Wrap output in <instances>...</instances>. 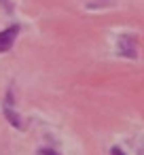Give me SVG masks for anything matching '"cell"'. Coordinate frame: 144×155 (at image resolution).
<instances>
[{"label": "cell", "mask_w": 144, "mask_h": 155, "mask_svg": "<svg viewBox=\"0 0 144 155\" xmlns=\"http://www.w3.org/2000/svg\"><path fill=\"white\" fill-rule=\"evenodd\" d=\"M36 155H59L55 149H51V147H43V149H38V153Z\"/></svg>", "instance_id": "obj_4"}, {"label": "cell", "mask_w": 144, "mask_h": 155, "mask_svg": "<svg viewBox=\"0 0 144 155\" xmlns=\"http://www.w3.org/2000/svg\"><path fill=\"white\" fill-rule=\"evenodd\" d=\"M0 5L5 7V11H7V13H13V5L9 2V0H0Z\"/></svg>", "instance_id": "obj_5"}, {"label": "cell", "mask_w": 144, "mask_h": 155, "mask_svg": "<svg viewBox=\"0 0 144 155\" xmlns=\"http://www.w3.org/2000/svg\"><path fill=\"white\" fill-rule=\"evenodd\" d=\"M110 155H125V153H123V149H119V147H112V149H110Z\"/></svg>", "instance_id": "obj_6"}, {"label": "cell", "mask_w": 144, "mask_h": 155, "mask_svg": "<svg viewBox=\"0 0 144 155\" xmlns=\"http://www.w3.org/2000/svg\"><path fill=\"white\" fill-rule=\"evenodd\" d=\"M17 34H19V26H11V28H7V30L0 32V53H7L13 47Z\"/></svg>", "instance_id": "obj_1"}, {"label": "cell", "mask_w": 144, "mask_h": 155, "mask_svg": "<svg viewBox=\"0 0 144 155\" xmlns=\"http://www.w3.org/2000/svg\"><path fill=\"white\" fill-rule=\"evenodd\" d=\"M5 117H7V121L13 125V127H17V130H21L24 127V123H21V117L11 108V106H5Z\"/></svg>", "instance_id": "obj_3"}, {"label": "cell", "mask_w": 144, "mask_h": 155, "mask_svg": "<svg viewBox=\"0 0 144 155\" xmlns=\"http://www.w3.org/2000/svg\"><path fill=\"white\" fill-rule=\"evenodd\" d=\"M119 47H121V55H127V58H136V41L129 38V36H123L119 41Z\"/></svg>", "instance_id": "obj_2"}]
</instances>
